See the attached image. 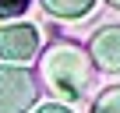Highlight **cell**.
Returning a JSON list of instances; mask_svg holds the SVG:
<instances>
[{
    "mask_svg": "<svg viewBox=\"0 0 120 113\" xmlns=\"http://www.w3.org/2000/svg\"><path fill=\"white\" fill-rule=\"evenodd\" d=\"M35 60H39V67H35L39 88H46L49 95L64 99V102H78L88 92V85L95 81L88 49L71 39H53Z\"/></svg>",
    "mask_w": 120,
    "mask_h": 113,
    "instance_id": "cell-1",
    "label": "cell"
},
{
    "mask_svg": "<svg viewBox=\"0 0 120 113\" xmlns=\"http://www.w3.org/2000/svg\"><path fill=\"white\" fill-rule=\"evenodd\" d=\"M39 102V81L21 64L0 67V113H32Z\"/></svg>",
    "mask_w": 120,
    "mask_h": 113,
    "instance_id": "cell-2",
    "label": "cell"
},
{
    "mask_svg": "<svg viewBox=\"0 0 120 113\" xmlns=\"http://www.w3.org/2000/svg\"><path fill=\"white\" fill-rule=\"evenodd\" d=\"M0 56L7 64H28L39 56V28L28 21H14L0 28Z\"/></svg>",
    "mask_w": 120,
    "mask_h": 113,
    "instance_id": "cell-3",
    "label": "cell"
},
{
    "mask_svg": "<svg viewBox=\"0 0 120 113\" xmlns=\"http://www.w3.org/2000/svg\"><path fill=\"white\" fill-rule=\"evenodd\" d=\"M85 49H88V56H92V67H95V71L120 74V25H102V28H95Z\"/></svg>",
    "mask_w": 120,
    "mask_h": 113,
    "instance_id": "cell-4",
    "label": "cell"
},
{
    "mask_svg": "<svg viewBox=\"0 0 120 113\" xmlns=\"http://www.w3.org/2000/svg\"><path fill=\"white\" fill-rule=\"evenodd\" d=\"M42 7L49 18H64V21H74V18H85L95 0H42Z\"/></svg>",
    "mask_w": 120,
    "mask_h": 113,
    "instance_id": "cell-5",
    "label": "cell"
},
{
    "mask_svg": "<svg viewBox=\"0 0 120 113\" xmlns=\"http://www.w3.org/2000/svg\"><path fill=\"white\" fill-rule=\"evenodd\" d=\"M92 113H120V85H109L92 102Z\"/></svg>",
    "mask_w": 120,
    "mask_h": 113,
    "instance_id": "cell-6",
    "label": "cell"
},
{
    "mask_svg": "<svg viewBox=\"0 0 120 113\" xmlns=\"http://www.w3.org/2000/svg\"><path fill=\"white\" fill-rule=\"evenodd\" d=\"M25 0H0V18H18V14H25Z\"/></svg>",
    "mask_w": 120,
    "mask_h": 113,
    "instance_id": "cell-7",
    "label": "cell"
},
{
    "mask_svg": "<svg viewBox=\"0 0 120 113\" xmlns=\"http://www.w3.org/2000/svg\"><path fill=\"white\" fill-rule=\"evenodd\" d=\"M32 113H71L64 102H46V106H39V109H32Z\"/></svg>",
    "mask_w": 120,
    "mask_h": 113,
    "instance_id": "cell-8",
    "label": "cell"
},
{
    "mask_svg": "<svg viewBox=\"0 0 120 113\" xmlns=\"http://www.w3.org/2000/svg\"><path fill=\"white\" fill-rule=\"evenodd\" d=\"M106 4H109V7H116V11H120V0H106Z\"/></svg>",
    "mask_w": 120,
    "mask_h": 113,
    "instance_id": "cell-9",
    "label": "cell"
},
{
    "mask_svg": "<svg viewBox=\"0 0 120 113\" xmlns=\"http://www.w3.org/2000/svg\"><path fill=\"white\" fill-rule=\"evenodd\" d=\"M25 4H32V0H25Z\"/></svg>",
    "mask_w": 120,
    "mask_h": 113,
    "instance_id": "cell-10",
    "label": "cell"
}]
</instances>
